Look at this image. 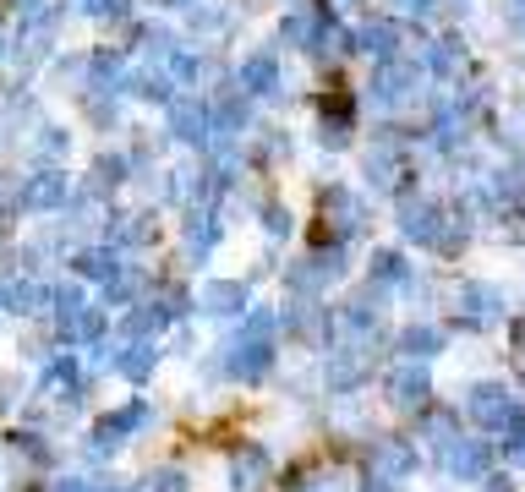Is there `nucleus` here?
<instances>
[{"instance_id":"17","label":"nucleus","mask_w":525,"mask_h":492,"mask_svg":"<svg viewBox=\"0 0 525 492\" xmlns=\"http://www.w3.org/2000/svg\"><path fill=\"white\" fill-rule=\"evenodd\" d=\"M247 82H258V88H268V82H274V61H252V66H247Z\"/></svg>"},{"instance_id":"20","label":"nucleus","mask_w":525,"mask_h":492,"mask_svg":"<svg viewBox=\"0 0 525 492\" xmlns=\"http://www.w3.org/2000/svg\"><path fill=\"white\" fill-rule=\"evenodd\" d=\"M367 492H400V487H394L389 476H372V482H367Z\"/></svg>"},{"instance_id":"22","label":"nucleus","mask_w":525,"mask_h":492,"mask_svg":"<svg viewBox=\"0 0 525 492\" xmlns=\"http://www.w3.org/2000/svg\"><path fill=\"white\" fill-rule=\"evenodd\" d=\"M55 492H88V487H77V482H66V487H55Z\"/></svg>"},{"instance_id":"3","label":"nucleus","mask_w":525,"mask_h":492,"mask_svg":"<svg viewBox=\"0 0 525 492\" xmlns=\"http://www.w3.org/2000/svg\"><path fill=\"white\" fill-rule=\"evenodd\" d=\"M471 416L482 421V427H509V416H515V400H509L498 383H482V389H471Z\"/></svg>"},{"instance_id":"2","label":"nucleus","mask_w":525,"mask_h":492,"mask_svg":"<svg viewBox=\"0 0 525 492\" xmlns=\"http://www.w3.org/2000/svg\"><path fill=\"white\" fill-rule=\"evenodd\" d=\"M443 465H449L460 482H482V471H487V443H482V438H454L449 454H443Z\"/></svg>"},{"instance_id":"12","label":"nucleus","mask_w":525,"mask_h":492,"mask_svg":"<svg viewBox=\"0 0 525 492\" xmlns=\"http://www.w3.org/2000/svg\"><path fill=\"white\" fill-rule=\"evenodd\" d=\"M378 93H383V99H405V93H411V66H394V72H383V77H378Z\"/></svg>"},{"instance_id":"15","label":"nucleus","mask_w":525,"mask_h":492,"mask_svg":"<svg viewBox=\"0 0 525 492\" xmlns=\"http://www.w3.org/2000/svg\"><path fill=\"white\" fill-rule=\"evenodd\" d=\"M83 11H93V17H121L126 0H83Z\"/></svg>"},{"instance_id":"18","label":"nucleus","mask_w":525,"mask_h":492,"mask_svg":"<svg viewBox=\"0 0 525 492\" xmlns=\"http://www.w3.org/2000/svg\"><path fill=\"white\" fill-rule=\"evenodd\" d=\"M148 492H186V476H170V471H159L154 476V487Z\"/></svg>"},{"instance_id":"14","label":"nucleus","mask_w":525,"mask_h":492,"mask_svg":"<svg viewBox=\"0 0 525 492\" xmlns=\"http://www.w3.org/2000/svg\"><path fill=\"white\" fill-rule=\"evenodd\" d=\"M55 197H61V175H44L28 186V203H55Z\"/></svg>"},{"instance_id":"9","label":"nucleus","mask_w":525,"mask_h":492,"mask_svg":"<svg viewBox=\"0 0 525 492\" xmlns=\"http://www.w3.org/2000/svg\"><path fill=\"white\" fill-rule=\"evenodd\" d=\"M230 372H241V378L268 372V345H241V356H230Z\"/></svg>"},{"instance_id":"19","label":"nucleus","mask_w":525,"mask_h":492,"mask_svg":"<svg viewBox=\"0 0 525 492\" xmlns=\"http://www.w3.org/2000/svg\"><path fill=\"white\" fill-rule=\"evenodd\" d=\"M482 492H515V482H509V476H487Z\"/></svg>"},{"instance_id":"13","label":"nucleus","mask_w":525,"mask_h":492,"mask_svg":"<svg viewBox=\"0 0 525 492\" xmlns=\"http://www.w3.org/2000/svg\"><path fill=\"white\" fill-rule=\"evenodd\" d=\"M77 274H88V279H110V274H115V257H110V252H83Z\"/></svg>"},{"instance_id":"4","label":"nucleus","mask_w":525,"mask_h":492,"mask_svg":"<svg viewBox=\"0 0 525 492\" xmlns=\"http://www.w3.org/2000/svg\"><path fill=\"white\" fill-rule=\"evenodd\" d=\"M143 421H148V405H143V400H137V405H121V410H110V416L93 427V438H99V449H115V443H121L126 432H137Z\"/></svg>"},{"instance_id":"7","label":"nucleus","mask_w":525,"mask_h":492,"mask_svg":"<svg viewBox=\"0 0 525 492\" xmlns=\"http://www.w3.org/2000/svg\"><path fill=\"white\" fill-rule=\"evenodd\" d=\"M372 460H378L383 476H405V471H411V449H405V443H378Z\"/></svg>"},{"instance_id":"8","label":"nucleus","mask_w":525,"mask_h":492,"mask_svg":"<svg viewBox=\"0 0 525 492\" xmlns=\"http://www.w3.org/2000/svg\"><path fill=\"white\" fill-rule=\"evenodd\" d=\"M498 318V296L493 290H465V323H493Z\"/></svg>"},{"instance_id":"6","label":"nucleus","mask_w":525,"mask_h":492,"mask_svg":"<svg viewBox=\"0 0 525 492\" xmlns=\"http://www.w3.org/2000/svg\"><path fill=\"white\" fill-rule=\"evenodd\" d=\"M236 492H252V482H258V476H268V454L263 449H241L236 454Z\"/></svg>"},{"instance_id":"10","label":"nucleus","mask_w":525,"mask_h":492,"mask_svg":"<svg viewBox=\"0 0 525 492\" xmlns=\"http://www.w3.org/2000/svg\"><path fill=\"white\" fill-rule=\"evenodd\" d=\"M400 345L411 350V356H433V350H443V334H438V328H405Z\"/></svg>"},{"instance_id":"5","label":"nucleus","mask_w":525,"mask_h":492,"mask_svg":"<svg viewBox=\"0 0 525 492\" xmlns=\"http://www.w3.org/2000/svg\"><path fill=\"white\" fill-rule=\"evenodd\" d=\"M241 301H247V290H241V285H208L203 307L214 312V318H236V312H241Z\"/></svg>"},{"instance_id":"21","label":"nucleus","mask_w":525,"mask_h":492,"mask_svg":"<svg viewBox=\"0 0 525 492\" xmlns=\"http://www.w3.org/2000/svg\"><path fill=\"white\" fill-rule=\"evenodd\" d=\"M509 460H515V465H525V438H515V443H509Z\"/></svg>"},{"instance_id":"1","label":"nucleus","mask_w":525,"mask_h":492,"mask_svg":"<svg viewBox=\"0 0 525 492\" xmlns=\"http://www.w3.org/2000/svg\"><path fill=\"white\" fill-rule=\"evenodd\" d=\"M427 394H433V383H427V367H394L389 372V400L400 410H422Z\"/></svg>"},{"instance_id":"11","label":"nucleus","mask_w":525,"mask_h":492,"mask_svg":"<svg viewBox=\"0 0 525 492\" xmlns=\"http://www.w3.org/2000/svg\"><path fill=\"white\" fill-rule=\"evenodd\" d=\"M121 372H126V378H148V372H154V350H148V345H132V350L121 356Z\"/></svg>"},{"instance_id":"16","label":"nucleus","mask_w":525,"mask_h":492,"mask_svg":"<svg viewBox=\"0 0 525 492\" xmlns=\"http://www.w3.org/2000/svg\"><path fill=\"white\" fill-rule=\"evenodd\" d=\"M378 274L400 285V279H405V263H400V257H394V252H383V257H378Z\"/></svg>"}]
</instances>
